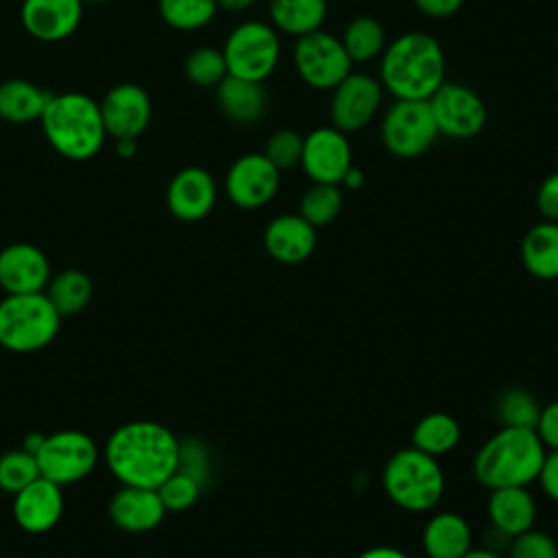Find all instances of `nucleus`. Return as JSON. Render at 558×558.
<instances>
[{
	"mask_svg": "<svg viewBox=\"0 0 558 558\" xmlns=\"http://www.w3.org/2000/svg\"><path fill=\"white\" fill-rule=\"evenodd\" d=\"M216 11V0H159L163 22L177 31H198L214 20Z\"/></svg>",
	"mask_w": 558,
	"mask_h": 558,
	"instance_id": "33",
	"label": "nucleus"
},
{
	"mask_svg": "<svg viewBox=\"0 0 558 558\" xmlns=\"http://www.w3.org/2000/svg\"><path fill=\"white\" fill-rule=\"evenodd\" d=\"M159 499L163 504L166 510L179 512V510H187L190 506L196 504L198 495H201V482L192 475H187L185 471L177 469L168 480H163L157 486Z\"/></svg>",
	"mask_w": 558,
	"mask_h": 558,
	"instance_id": "36",
	"label": "nucleus"
},
{
	"mask_svg": "<svg viewBox=\"0 0 558 558\" xmlns=\"http://www.w3.org/2000/svg\"><path fill=\"white\" fill-rule=\"evenodd\" d=\"M81 2H83V4H85V2H89V4H96V2H105V0H81Z\"/></svg>",
	"mask_w": 558,
	"mask_h": 558,
	"instance_id": "49",
	"label": "nucleus"
},
{
	"mask_svg": "<svg viewBox=\"0 0 558 558\" xmlns=\"http://www.w3.org/2000/svg\"><path fill=\"white\" fill-rule=\"evenodd\" d=\"M52 94L44 92L31 81L9 78L0 83V118L11 124H26L39 120Z\"/></svg>",
	"mask_w": 558,
	"mask_h": 558,
	"instance_id": "26",
	"label": "nucleus"
},
{
	"mask_svg": "<svg viewBox=\"0 0 558 558\" xmlns=\"http://www.w3.org/2000/svg\"><path fill=\"white\" fill-rule=\"evenodd\" d=\"M279 172L264 153H246L227 170V198L240 209H259L275 198L281 181Z\"/></svg>",
	"mask_w": 558,
	"mask_h": 558,
	"instance_id": "12",
	"label": "nucleus"
},
{
	"mask_svg": "<svg viewBox=\"0 0 558 558\" xmlns=\"http://www.w3.org/2000/svg\"><path fill=\"white\" fill-rule=\"evenodd\" d=\"M50 277V262L39 246L13 242L0 251V288L4 294L44 292Z\"/></svg>",
	"mask_w": 558,
	"mask_h": 558,
	"instance_id": "16",
	"label": "nucleus"
},
{
	"mask_svg": "<svg viewBox=\"0 0 558 558\" xmlns=\"http://www.w3.org/2000/svg\"><path fill=\"white\" fill-rule=\"evenodd\" d=\"M166 205L168 211L183 222L203 220L216 205L214 177L198 166H187L179 170L168 183Z\"/></svg>",
	"mask_w": 558,
	"mask_h": 558,
	"instance_id": "17",
	"label": "nucleus"
},
{
	"mask_svg": "<svg viewBox=\"0 0 558 558\" xmlns=\"http://www.w3.org/2000/svg\"><path fill=\"white\" fill-rule=\"evenodd\" d=\"M181 442L157 421H129L105 445V462L120 484L157 488L179 469Z\"/></svg>",
	"mask_w": 558,
	"mask_h": 558,
	"instance_id": "1",
	"label": "nucleus"
},
{
	"mask_svg": "<svg viewBox=\"0 0 558 558\" xmlns=\"http://www.w3.org/2000/svg\"><path fill=\"white\" fill-rule=\"evenodd\" d=\"M61 327V316L44 292L7 294L0 301V347L33 353L48 347Z\"/></svg>",
	"mask_w": 558,
	"mask_h": 558,
	"instance_id": "6",
	"label": "nucleus"
},
{
	"mask_svg": "<svg viewBox=\"0 0 558 558\" xmlns=\"http://www.w3.org/2000/svg\"><path fill=\"white\" fill-rule=\"evenodd\" d=\"M384 87L368 74L351 72L331 89L329 118L331 126L342 133L364 129L377 113L381 105Z\"/></svg>",
	"mask_w": 558,
	"mask_h": 558,
	"instance_id": "13",
	"label": "nucleus"
},
{
	"mask_svg": "<svg viewBox=\"0 0 558 558\" xmlns=\"http://www.w3.org/2000/svg\"><path fill=\"white\" fill-rule=\"evenodd\" d=\"M83 15L81 0H24L22 24L39 41L68 39Z\"/></svg>",
	"mask_w": 558,
	"mask_h": 558,
	"instance_id": "20",
	"label": "nucleus"
},
{
	"mask_svg": "<svg viewBox=\"0 0 558 558\" xmlns=\"http://www.w3.org/2000/svg\"><path fill=\"white\" fill-rule=\"evenodd\" d=\"M39 120L48 144L72 161L92 159L107 137L100 105L81 92L50 96Z\"/></svg>",
	"mask_w": 558,
	"mask_h": 558,
	"instance_id": "4",
	"label": "nucleus"
},
{
	"mask_svg": "<svg viewBox=\"0 0 558 558\" xmlns=\"http://www.w3.org/2000/svg\"><path fill=\"white\" fill-rule=\"evenodd\" d=\"M427 102L438 133L447 137L469 140L475 137L486 124L484 100L462 83L445 81Z\"/></svg>",
	"mask_w": 558,
	"mask_h": 558,
	"instance_id": "11",
	"label": "nucleus"
},
{
	"mask_svg": "<svg viewBox=\"0 0 558 558\" xmlns=\"http://www.w3.org/2000/svg\"><path fill=\"white\" fill-rule=\"evenodd\" d=\"M264 248L279 264H301L316 248V227L301 214H281L266 225Z\"/></svg>",
	"mask_w": 558,
	"mask_h": 558,
	"instance_id": "21",
	"label": "nucleus"
},
{
	"mask_svg": "<svg viewBox=\"0 0 558 558\" xmlns=\"http://www.w3.org/2000/svg\"><path fill=\"white\" fill-rule=\"evenodd\" d=\"M523 268L541 279H558V222L543 220L530 227L521 240Z\"/></svg>",
	"mask_w": 558,
	"mask_h": 558,
	"instance_id": "25",
	"label": "nucleus"
},
{
	"mask_svg": "<svg viewBox=\"0 0 558 558\" xmlns=\"http://www.w3.org/2000/svg\"><path fill=\"white\" fill-rule=\"evenodd\" d=\"M268 13L275 31L303 37L323 26L327 17V0H270Z\"/></svg>",
	"mask_w": 558,
	"mask_h": 558,
	"instance_id": "27",
	"label": "nucleus"
},
{
	"mask_svg": "<svg viewBox=\"0 0 558 558\" xmlns=\"http://www.w3.org/2000/svg\"><path fill=\"white\" fill-rule=\"evenodd\" d=\"M301 153H303V135L292 131V129L275 131L266 140V146H264V155L279 170H286V168H292V166L301 163Z\"/></svg>",
	"mask_w": 558,
	"mask_h": 558,
	"instance_id": "37",
	"label": "nucleus"
},
{
	"mask_svg": "<svg viewBox=\"0 0 558 558\" xmlns=\"http://www.w3.org/2000/svg\"><path fill=\"white\" fill-rule=\"evenodd\" d=\"M351 144L336 126H318L303 137L301 166L314 183L340 185L351 161Z\"/></svg>",
	"mask_w": 558,
	"mask_h": 558,
	"instance_id": "14",
	"label": "nucleus"
},
{
	"mask_svg": "<svg viewBox=\"0 0 558 558\" xmlns=\"http://www.w3.org/2000/svg\"><path fill=\"white\" fill-rule=\"evenodd\" d=\"M44 294L52 303V307L59 312V316H74L83 312L94 294V283L87 277V272L78 268H65L50 277L48 286L44 288Z\"/></svg>",
	"mask_w": 558,
	"mask_h": 558,
	"instance_id": "28",
	"label": "nucleus"
},
{
	"mask_svg": "<svg viewBox=\"0 0 558 558\" xmlns=\"http://www.w3.org/2000/svg\"><path fill=\"white\" fill-rule=\"evenodd\" d=\"M438 135L427 100L395 98L381 120V142L386 150L399 159L423 155Z\"/></svg>",
	"mask_w": 558,
	"mask_h": 558,
	"instance_id": "9",
	"label": "nucleus"
},
{
	"mask_svg": "<svg viewBox=\"0 0 558 558\" xmlns=\"http://www.w3.org/2000/svg\"><path fill=\"white\" fill-rule=\"evenodd\" d=\"M536 207L545 220L558 222V172L549 174L541 183V187L536 192Z\"/></svg>",
	"mask_w": 558,
	"mask_h": 558,
	"instance_id": "40",
	"label": "nucleus"
},
{
	"mask_svg": "<svg viewBox=\"0 0 558 558\" xmlns=\"http://www.w3.org/2000/svg\"><path fill=\"white\" fill-rule=\"evenodd\" d=\"M547 449L534 429L501 427L475 453L473 475L488 490L536 482Z\"/></svg>",
	"mask_w": 558,
	"mask_h": 558,
	"instance_id": "3",
	"label": "nucleus"
},
{
	"mask_svg": "<svg viewBox=\"0 0 558 558\" xmlns=\"http://www.w3.org/2000/svg\"><path fill=\"white\" fill-rule=\"evenodd\" d=\"M355 558H410L403 549L399 547H390V545H377V547H368L364 549L360 556Z\"/></svg>",
	"mask_w": 558,
	"mask_h": 558,
	"instance_id": "44",
	"label": "nucleus"
},
{
	"mask_svg": "<svg viewBox=\"0 0 558 558\" xmlns=\"http://www.w3.org/2000/svg\"><path fill=\"white\" fill-rule=\"evenodd\" d=\"M218 9H227V11H244L248 7L255 4V0H216Z\"/></svg>",
	"mask_w": 558,
	"mask_h": 558,
	"instance_id": "47",
	"label": "nucleus"
},
{
	"mask_svg": "<svg viewBox=\"0 0 558 558\" xmlns=\"http://www.w3.org/2000/svg\"><path fill=\"white\" fill-rule=\"evenodd\" d=\"M98 105L105 131L113 140H137L150 122V98L135 83L113 85Z\"/></svg>",
	"mask_w": 558,
	"mask_h": 558,
	"instance_id": "15",
	"label": "nucleus"
},
{
	"mask_svg": "<svg viewBox=\"0 0 558 558\" xmlns=\"http://www.w3.org/2000/svg\"><path fill=\"white\" fill-rule=\"evenodd\" d=\"M421 545L427 558H462L473 547V532L462 514L445 510L425 523Z\"/></svg>",
	"mask_w": 558,
	"mask_h": 558,
	"instance_id": "23",
	"label": "nucleus"
},
{
	"mask_svg": "<svg viewBox=\"0 0 558 558\" xmlns=\"http://www.w3.org/2000/svg\"><path fill=\"white\" fill-rule=\"evenodd\" d=\"M227 74L225 54L218 48L198 46L185 59V76L198 87H216Z\"/></svg>",
	"mask_w": 558,
	"mask_h": 558,
	"instance_id": "35",
	"label": "nucleus"
},
{
	"mask_svg": "<svg viewBox=\"0 0 558 558\" xmlns=\"http://www.w3.org/2000/svg\"><path fill=\"white\" fill-rule=\"evenodd\" d=\"M340 41L353 63H366L384 52L386 33L375 17L360 15L347 24Z\"/></svg>",
	"mask_w": 558,
	"mask_h": 558,
	"instance_id": "30",
	"label": "nucleus"
},
{
	"mask_svg": "<svg viewBox=\"0 0 558 558\" xmlns=\"http://www.w3.org/2000/svg\"><path fill=\"white\" fill-rule=\"evenodd\" d=\"M41 477L39 464L33 451L24 449H11L0 456V488L4 493H20L31 482Z\"/></svg>",
	"mask_w": 558,
	"mask_h": 558,
	"instance_id": "34",
	"label": "nucleus"
},
{
	"mask_svg": "<svg viewBox=\"0 0 558 558\" xmlns=\"http://www.w3.org/2000/svg\"><path fill=\"white\" fill-rule=\"evenodd\" d=\"M342 190L331 183H312L301 196L299 214L314 227H325L333 222L342 209Z\"/></svg>",
	"mask_w": 558,
	"mask_h": 558,
	"instance_id": "32",
	"label": "nucleus"
},
{
	"mask_svg": "<svg viewBox=\"0 0 558 558\" xmlns=\"http://www.w3.org/2000/svg\"><path fill=\"white\" fill-rule=\"evenodd\" d=\"M506 558H558V543L541 530H527L512 538Z\"/></svg>",
	"mask_w": 558,
	"mask_h": 558,
	"instance_id": "38",
	"label": "nucleus"
},
{
	"mask_svg": "<svg viewBox=\"0 0 558 558\" xmlns=\"http://www.w3.org/2000/svg\"><path fill=\"white\" fill-rule=\"evenodd\" d=\"M486 514L490 525L514 538L534 527L536 501L527 486L495 488L488 495Z\"/></svg>",
	"mask_w": 558,
	"mask_h": 558,
	"instance_id": "22",
	"label": "nucleus"
},
{
	"mask_svg": "<svg viewBox=\"0 0 558 558\" xmlns=\"http://www.w3.org/2000/svg\"><path fill=\"white\" fill-rule=\"evenodd\" d=\"M41 477L59 484L85 480L98 462V445L81 429H59L44 436L35 449Z\"/></svg>",
	"mask_w": 558,
	"mask_h": 558,
	"instance_id": "8",
	"label": "nucleus"
},
{
	"mask_svg": "<svg viewBox=\"0 0 558 558\" xmlns=\"http://www.w3.org/2000/svg\"><path fill=\"white\" fill-rule=\"evenodd\" d=\"M362 183H364V172H362L360 168L351 166V168L347 170V174L342 177V181H340V187H347V190H357V187H362Z\"/></svg>",
	"mask_w": 558,
	"mask_h": 558,
	"instance_id": "45",
	"label": "nucleus"
},
{
	"mask_svg": "<svg viewBox=\"0 0 558 558\" xmlns=\"http://www.w3.org/2000/svg\"><path fill=\"white\" fill-rule=\"evenodd\" d=\"M416 9L421 13H425L427 17H436V20H445V17H451L456 15L464 0H414Z\"/></svg>",
	"mask_w": 558,
	"mask_h": 558,
	"instance_id": "42",
	"label": "nucleus"
},
{
	"mask_svg": "<svg viewBox=\"0 0 558 558\" xmlns=\"http://www.w3.org/2000/svg\"><path fill=\"white\" fill-rule=\"evenodd\" d=\"M216 102H218V109L229 120L240 124H251L264 116L268 96H266L264 83L227 74L216 85Z\"/></svg>",
	"mask_w": 558,
	"mask_h": 558,
	"instance_id": "24",
	"label": "nucleus"
},
{
	"mask_svg": "<svg viewBox=\"0 0 558 558\" xmlns=\"http://www.w3.org/2000/svg\"><path fill=\"white\" fill-rule=\"evenodd\" d=\"M135 150H137V142H135V140H116V153H118V157L129 159V157L135 155Z\"/></svg>",
	"mask_w": 558,
	"mask_h": 558,
	"instance_id": "46",
	"label": "nucleus"
},
{
	"mask_svg": "<svg viewBox=\"0 0 558 558\" xmlns=\"http://www.w3.org/2000/svg\"><path fill=\"white\" fill-rule=\"evenodd\" d=\"M379 78L381 87L399 100H429L445 83V52L423 31L403 33L384 48Z\"/></svg>",
	"mask_w": 558,
	"mask_h": 558,
	"instance_id": "2",
	"label": "nucleus"
},
{
	"mask_svg": "<svg viewBox=\"0 0 558 558\" xmlns=\"http://www.w3.org/2000/svg\"><path fill=\"white\" fill-rule=\"evenodd\" d=\"M510 543H512V536H508L506 532L497 530L495 525H488V530H486V534H484V545H482V547H486V549H490V551H497V554H504V556H506V551H508Z\"/></svg>",
	"mask_w": 558,
	"mask_h": 558,
	"instance_id": "43",
	"label": "nucleus"
},
{
	"mask_svg": "<svg viewBox=\"0 0 558 558\" xmlns=\"http://www.w3.org/2000/svg\"><path fill=\"white\" fill-rule=\"evenodd\" d=\"M536 482L541 484L543 493H545L554 504H558V449H551V451L545 453Z\"/></svg>",
	"mask_w": 558,
	"mask_h": 558,
	"instance_id": "41",
	"label": "nucleus"
},
{
	"mask_svg": "<svg viewBox=\"0 0 558 558\" xmlns=\"http://www.w3.org/2000/svg\"><path fill=\"white\" fill-rule=\"evenodd\" d=\"M222 54L231 76L264 83L279 63V35L266 22H242L229 33Z\"/></svg>",
	"mask_w": 558,
	"mask_h": 558,
	"instance_id": "7",
	"label": "nucleus"
},
{
	"mask_svg": "<svg viewBox=\"0 0 558 558\" xmlns=\"http://www.w3.org/2000/svg\"><path fill=\"white\" fill-rule=\"evenodd\" d=\"M292 59L301 81L314 89H333L353 68L340 37L323 28L296 37Z\"/></svg>",
	"mask_w": 558,
	"mask_h": 558,
	"instance_id": "10",
	"label": "nucleus"
},
{
	"mask_svg": "<svg viewBox=\"0 0 558 558\" xmlns=\"http://www.w3.org/2000/svg\"><path fill=\"white\" fill-rule=\"evenodd\" d=\"M534 432L547 451L558 449V401L541 405V414L534 425Z\"/></svg>",
	"mask_w": 558,
	"mask_h": 558,
	"instance_id": "39",
	"label": "nucleus"
},
{
	"mask_svg": "<svg viewBox=\"0 0 558 558\" xmlns=\"http://www.w3.org/2000/svg\"><path fill=\"white\" fill-rule=\"evenodd\" d=\"M460 423L447 412L425 414L412 429V447L438 458L453 451L460 442Z\"/></svg>",
	"mask_w": 558,
	"mask_h": 558,
	"instance_id": "29",
	"label": "nucleus"
},
{
	"mask_svg": "<svg viewBox=\"0 0 558 558\" xmlns=\"http://www.w3.org/2000/svg\"><path fill=\"white\" fill-rule=\"evenodd\" d=\"M381 486L401 510L427 512L445 495V473L434 456L410 445L386 460Z\"/></svg>",
	"mask_w": 558,
	"mask_h": 558,
	"instance_id": "5",
	"label": "nucleus"
},
{
	"mask_svg": "<svg viewBox=\"0 0 558 558\" xmlns=\"http://www.w3.org/2000/svg\"><path fill=\"white\" fill-rule=\"evenodd\" d=\"M462 558H506V556L497 554V551H490L486 547H471Z\"/></svg>",
	"mask_w": 558,
	"mask_h": 558,
	"instance_id": "48",
	"label": "nucleus"
},
{
	"mask_svg": "<svg viewBox=\"0 0 558 558\" xmlns=\"http://www.w3.org/2000/svg\"><path fill=\"white\" fill-rule=\"evenodd\" d=\"M63 514V493L61 486L37 477L26 488L13 495V519L31 534H44L52 530Z\"/></svg>",
	"mask_w": 558,
	"mask_h": 558,
	"instance_id": "18",
	"label": "nucleus"
},
{
	"mask_svg": "<svg viewBox=\"0 0 558 558\" xmlns=\"http://www.w3.org/2000/svg\"><path fill=\"white\" fill-rule=\"evenodd\" d=\"M538 414H541V403L525 388L512 386V388H506L497 397L495 416L499 418L501 427H527V429H534V425L538 421Z\"/></svg>",
	"mask_w": 558,
	"mask_h": 558,
	"instance_id": "31",
	"label": "nucleus"
},
{
	"mask_svg": "<svg viewBox=\"0 0 558 558\" xmlns=\"http://www.w3.org/2000/svg\"><path fill=\"white\" fill-rule=\"evenodd\" d=\"M166 512L168 510L163 508L157 488L146 486L122 484L109 501V517L113 525L131 534L155 530L163 521Z\"/></svg>",
	"mask_w": 558,
	"mask_h": 558,
	"instance_id": "19",
	"label": "nucleus"
}]
</instances>
